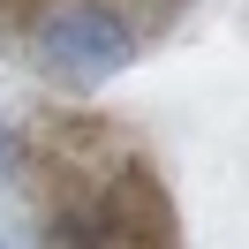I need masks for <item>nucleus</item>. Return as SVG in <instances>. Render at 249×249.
<instances>
[{
  "instance_id": "1",
  "label": "nucleus",
  "mask_w": 249,
  "mask_h": 249,
  "mask_svg": "<svg viewBox=\"0 0 249 249\" xmlns=\"http://www.w3.org/2000/svg\"><path fill=\"white\" fill-rule=\"evenodd\" d=\"M128 53H136L128 23L113 16V8H98V0L53 8V16L38 23V68H46V76H61V83H76V91H91V83L121 76Z\"/></svg>"
},
{
  "instance_id": "2",
  "label": "nucleus",
  "mask_w": 249,
  "mask_h": 249,
  "mask_svg": "<svg viewBox=\"0 0 249 249\" xmlns=\"http://www.w3.org/2000/svg\"><path fill=\"white\" fill-rule=\"evenodd\" d=\"M0 174H16V136L0 128Z\"/></svg>"
},
{
  "instance_id": "3",
  "label": "nucleus",
  "mask_w": 249,
  "mask_h": 249,
  "mask_svg": "<svg viewBox=\"0 0 249 249\" xmlns=\"http://www.w3.org/2000/svg\"><path fill=\"white\" fill-rule=\"evenodd\" d=\"M0 8H23V0H0Z\"/></svg>"
}]
</instances>
